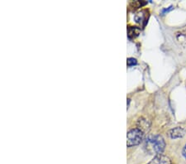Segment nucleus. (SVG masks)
<instances>
[{
	"label": "nucleus",
	"mask_w": 186,
	"mask_h": 164,
	"mask_svg": "<svg viewBox=\"0 0 186 164\" xmlns=\"http://www.w3.org/2000/svg\"><path fill=\"white\" fill-rule=\"evenodd\" d=\"M165 142L161 136L151 135L146 139L145 148L150 154L155 156L161 154L165 150Z\"/></svg>",
	"instance_id": "nucleus-1"
},
{
	"label": "nucleus",
	"mask_w": 186,
	"mask_h": 164,
	"mask_svg": "<svg viewBox=\"0 0 186 164\" xmlns=\"http://www.w3.org/2000/svg\"><path fill=\"white\" fill-rule=\"evenodd\" d=\"M143 136H144L143 131L138 128L131 129L127 135V145L128 147H133L140 144L143 139Z\"/></svg>",
	"instance_id": "nucleus-2"
},
{
	"label": "nucleus",
	"mask_w": 186,
	"mask_h": 164,
	"mask_svg": "<svg viewBox=\"0 0 186 164\" xmlns=\"http://www.w3.org/2000/svg\"><path fill=\"white\" fill-rule=\"evenodd\" d=\"M168 133L171 138L176 139V138H180V137H184L185 134V130L182 127H176V128L170 129Z\"/></svg>",
	"instance_id": "nucleus-3"
},
{
	"label": "nucleus",
	"mask_w": 186,
	"mask_h": 164,
	"mask_svg": "<svg viewBox=\"0 0 186 164\" xmlns=\"http://www.w3.org/2000/svg\"><path fill=\"white\" fill-rule=\"evenodd\" d=\"M147 164H171V162L168 157L160 154L155 156V157Z\"/></svg>",
	"instance_id": "nucleus-4"
},
{
	"label": "nucleus",
	"mask_w": 186,
	"mask_h": 164,
	"mask_svg": "<svg viewBox=\"0 0 186 164\" xmlns=\"http://www.w3.org/2000/svg\"><path fill=\"white\" fill-rule=\"evenodd\" d=\"M140 31V28H138L137 27H129L128 28V37L130 39L135 38V37H137L139 35Z\"/></svg>",
	"instance_id": "nucleus-5"
},
{
	"label": "nucleus",
	"mask_w": 186,
	"mask_h": 164,
	"mask_svg": "<svg viewBox=\"0 0 186 164\" xmlns=\"http://www.w3.org/2000/svg\"><path fill=\"white\" fill-rule=\"evenodd\" d=\"M137 125L140 127V128H138L141 129L142 131H144V129H147V128L150 127V124H149V123L147 122V120L143 118H140V119L138 120Z\"/></svg>",
	"instance_id": "nucleus-6"
},
{
	"label": "nucleus",
	"mask_w": 186,
	"mask_h": 164,
	"mask_svg": "<svg viewBox=\"0 0 186 164\" xmlns=\"http://www.w3.org/2000/svg\"><path fill=\"white\" fill-rule=\"evenodd\" d=\"M144 12H145V11H142V12H138V13H137V15H136L135 17V19H136V22H142V21H144L145 20V14H144Z\"/></svg>",
	"instance_id": "nucleus-7"
},
{
	"label": "nucleus",
	"mask_w": 186,
	"mask_h": 164,
	"mask_svg": "<svg viewBox=\"0 0 186 164\" xmlns=\"http://www.w3.org/2000/svg\"><path fill=\"white\" fill-rule=\"evenodd\" d=\"M137 63V60H136L135 58H128V61H127V64H128V66H132V65H136Z\"/></svg>",
	"instance_id": "nucleus-8"
},
{
	"label": "nucleus",
	"mask_w": 186,
	"mask_h": 164,
	"mask_svg": "<svg viewBox=\"0 0 186 164\" xmlns=\"http://www.w3.org/2000/svg\"><path fill=\"white\" fill-rule=\"evenodd\" d=\"M172 8H173V7H172V6H170V8H168V9L163 10V11H162V13H164V12H169V11H170Z\"/></svg>",
	"instance_id": "nucleus-9"
},
{
	"label": "nucleus",
	"mask_w": 186,
	"mask_h": 164,
	"mask_svg": "<svg viewBox=\"0 0 186 164\" xmlns=\"http://www.w3.org/2000/svg\"><path fill=\"white\" fill-rule=\"evenodd\" d=\"M183 154H184V157H186V146H185V147H184V150H183Z\"/></svg>",
	"instance_id": "nucleus-10"
}]
</instances>
